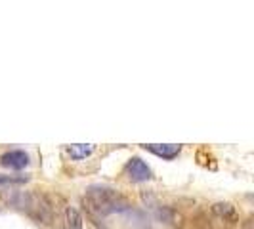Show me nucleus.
<instances>
[{"instance_id":"nucleus-3","label":"nucleus","mask_w":254,"mask_h":229,"mask_svg":"<svg viewBox=\"0 0 254 229\" xmlns=\"http://www.w3.org/2000/svg\"><path fill=\"white\" fill-rule=\"evenodd\" d=\"M125 170H127L128 178L134 179V181H145V179L151 178V168L145 165L141 159H138V157L130 159Z\"/></svg>"},{"instance_id":"nucleus-10","label":"nucleus","mask_w":254,"mask_h":229,"mask_svg":"<svg viewBox=\"0 0 254 229\" xmlns=\"http://www.w3.org/2000/svg\"><path fill=\"white\" fill-rule=\"evenodd\" d=\"M243 229H254V222H253V218H247V220L243 222Z\"/></svg>"},{"instance_id":"nucleus-4","label":"nucleus","mask_w":254,"mask_h":229,"mask_svg":"<svg viewBox=\"0 0 254 229\" xmlns=\"http://www.w3.org/2000/svg\"><path fill=\"white\" fill-rule=\"evenodd\" d=\"M0 165L6 166V168H12V170H21L29 165V155L25 151H8L0 157Z\"/></svg>"},{"instance_id":"nucleus-1","label":"nucleus","mask_w":254,"mask_h":229,"mask_svg":"<svg viewBox=\"0 0 254 229\" xmlns=\"http://www.w3.org/2000/svg\"><path fill=\"white\" fill-rule=\"evenodd\" d=\"M2 201L13 208L25 212L37 224H50L52 222V201L48 195L38 191H2Z\"/></svg>"},{"instance_id":"nucleus-6","label":"nucleus","mask_w":254,"mask_h":229,"mask_svg":"<svg viewBox=\"0 0 254 229\" xmlns=\"http://www.w3.org/2000/svg\"><path fill=\"white\" fill-rule=\"evenodd\" d=\"M145 149L147 151L155 153L157 157H163V159H174V157H178L180 153V145H174V143H151V145H145Z\"/></svg>"},{"instance_id":"nucleus-2","label":"nucleus","mask_w":254,"mask_h":229,"mask_svg":"<svg viewBox=\"0 0 254 229\" xmlns=\"http://www.w3.org/2000/svg\"><path fill=\"white\" fill-rule=\"evenodd\" d=\"M82 206L86 208V212L92 218L102 220L113 212L127 210L130 204L119 191L111 189V187H103V185H92L82 197Z\"/></svg>"},{"instance_id":"nucleus-9","label":"nucleus","mask_w":254,"mask_h":229,"mask_svg":"<svg viewBox=\"0 0 254 229\" xmlns=\"http://www.w3.org/2000/svg\"><path fill=\"white\" fill-rule=\"evenodd\" d=\"M29 176H8V174H0V187L2 185H19L25 183Z\"/></svg>"},{"instance_id":"nucleus-8","label":"nucleus","mask_w":254,"mask_h":229,"mask_svg":"<svg viewBox=\"0 0 254 229\" xmlns=\"http://www.w3.org/2000/svg\"><path fill=\"white\" fill-rule=\"evenodd\" d=\"M92 151H94V145H92V143H75V145H69V147H67V153H69L73 159H76V161L88 157Z\"/></svg>"},{"instance_id":"nucleus-7","label":"nucleus","mask_w":254,"mask_h":229,"mask_svg":"<svg viewBox=\"0 0 254 229\" xmlns=\"http://www.w3.org/2000/svg\"><path fill=\"white\" fill-rule=\"evenodd\" d=\"M64 226L65 229H80L82 228V216L75 206H67L64 210Z\"/></svg>"},{"instance_id":"nucleus-5","label":"nucleus","mask_w":254,"mask_h":229,"mask_svg":"<svg viewBox=\"0 0 254 229\" xmlns=\"http://www.w3.org/2000/svg\"><path fill=\"white\" fill-rule=\"evenodd\" d=\"M210 210H212V214L220 220H224V222H228V224H237L239 222V210L233 206V204L229 203H214L210 206Z\"/></svg>"}]
</instances>
